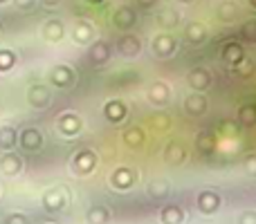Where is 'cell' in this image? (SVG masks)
<instances>
[{
  "label": "cell",
  "mask_w": 256,
  "mask_h": 224,
  "mask_svg": "<svg viewBox=\"0 0 256 224\" xmlns=\"http://www.w3.org/2000/svg\"><path fill=\"white\" fill-rule=\"evenodd\" d=\"M198 209L200 213H204V216H214V213L220 209V195L216 193V191H202V193L198 195Z\"/></svg>",
  "instance_id": "6da1fadb"
},
{
  "label": "cell",
  "mask_w": 256,
  "mask_h": 224,
  "mask_svg": "<svg viewBox=\"0 0 256 224\" xmlns=\"http://www.w3.org/2000/svg\"><path fill=\"white\" fill-rule=\"evenodd\" d=\"M72 166H74L76 173H81V175H88V173H92V168L97 166V157H94L92 150H81V153L74 155V162H72Z\"/></svg>",
  "instance_id": "7a4b0ae2"
},
{
  "label": "cell",
  "mask_w": 256,
  "mask_h": 224,
  "mask_svg": "<svg viewBox=\"0 0 256 224\" xmlns=\"http://www.w3.org/2000/svg\"><path fill=\"white\" fill-rule=\"evenodd\" d=\"M189 85L196 92H202V90H207L212 85V74L207 70H202V67H196V70L189 72Z\"/></svg>",
  "instance_id": "3957f363"
},
{
  "label": "cell",
  "mask_w": 256,
  "mask_h": 224,
  "mask_svg": "<svg viewBox=\"0 0 256 224\" xmlns=\"http://www.w3.org/2000/svg\"><path fill=\"white\" fill-rule=\"evenodd\" d=\"M137 180V175L130 171V168H117L115 173H112V177H110V184L115 186V189H130L132 186V182Z\"/></svg>",
  "instance_id": "277c9868"
},
{
  "label": "cell",
  "mask_w": 256,
  "mask_h": 224,
  "mask_svg": "<svg viewBox=\"0 0 256 224\" xmlns=\"http://www.w3.org/2000/svg\"><path fill=\"white\" fill-rule=\"evenodd\" d=\"M117 49H120L124 56H137V54H140V49H142V43H140V38H137V36L126 34V36H122V38H120Z\"/></svg>",
  "instance_id": "5b68a950"
},
{
  "label": "cell",
  "mask_w": 256,
  "mask_h": 224,
  "mask_svg": "<svg viewBox=\"0 0 256 224\" xmlns=\"http://www.w3.org/2000/svg\"><path fill=\"white\" fill-rule=\"evenodd\" d=\"M184 110L189 112L191 117H200V114L207 110V99H204L200 92L191 94V97L184 99Z\"/></svg>",
  "instance_id": "8992f818"
},
{
  "label": "cell",
  "mask_w": 256,
  "mask_h": 224,
  "mask_svg": "<svg viewBox=\"0 0 256 224\" xmlns=\"http://www.w3.org/2000/svg\"><path fill=\"white\" fill-rule=\"evenodd\" d=\"M153 52L158 54V56H168V54L176 52V40L168 34H160L158 38L153 40Z\"/></svg>",
  "instance_id": "52a82bcc"
},
{
  "label": "cell",
  "mask_w": 256,
  "mask_h": 224,
  "mask_svg": "<svg viewBox=\"0 0 256 224\" xmlns=\"http://www.w3.org/2000/svg\"><path fill=\"white\" fill-rule=\"evenodd\" d=\"M160 218H162V224H182L184 222V211L178 204H166L160 213Z\"/></svg>",
  "instance_id": "ba28073f"
},
{
  "label": "cell",
  "mask_w": 256,
  "mask_h": 224,
  "mask_svg": "<svg viewBox=\"0 0 256 224\" xmlns=\"http://www.w3.org/2000/svg\"><path fill=\"white\" fill-rule=\"evenodd\" d=\"M104 114H106L108 121L112 123H120L126 119V106L122 101H108L106 108H104Z\"/></svg>",
  "instance_id": "9c48e42d"
},
{
  "label": "cell",
  "mask_w": 256,
  "mask_h": 224,
  "mask_svg": "<svg viewBox=\"0 0 256 224\" xmlns=\"http://www.w3.org/2000/svg\"><path fill=\"white\" fill-rule=\"evenodd\" d=\"M72 81H74V74H72V70L68 65H56L52 70V83L58 85V88H66Z\"/></svg>",
  "instance_id": "30bf717a"
},
{
  "label": "cell",
  "mask_w": 256,
  "mask_h": 224,
  "mask_svg": "<svg viewBox=\"0 0 256 224\" xmlns=\"http://www.w3.org/2000/svg\"><path fill=\"white\" fill-rule=\"evenodd\" d=\"M20 168H22L20 157L14 153H7L2 159H0V171H2L4 175H16V173H20Z\"/></svg>",
  "instance_id": "8fae6325"
},
{
  "label": "cell",
  "mask_w": 256,
  "mask_h": 224,
  "mask_svg": "<svg viewBox=\"0 0 256 224\" xmlns=\"http://www.w3.org/2000/svg\"><path fill=\"white\" fill-rule=\"evenodd\" d=\"M20 144L25 150H36L40 144H43V137H40V132L36 130V128H27V130H22V135H20Z\"/></svg>",
  "instance_id": "7c38bea8"
},
{
  "label": "cell",
  "mask_w": 256,
  "mask_h": 224,
  "mask_svg": "<svg viewBox=\"0 0 256 224\" xmlns=\"http://www.w3.org/2000/svg\"><path fill=\"white\" fill-rule=\"evenodd\" d=\"M30 103L34 108H45L50 103V90L45 85H34L30 90Z\"/></svg>",
  "instance_id": "4fadbf2b"
},
{
  "label": "cell",
  "mask_w": 256,
  "mask_h": 224,
  "mask_svg": "<svg viewBox=\"0 0 256 224\" xmlns=\"http://www.w3.org/2000/svg\"><path fill=\"white\" fill-rule=\"evenodd\" d=\"M43 207L48 209V211H61V209L66 207V195H63L61 191H50L43 198Z\"/></svg>",
  "instance_id": "5bb4252c"
},
{
  "label": "cell",
  "mask_w": 256,
  "mask_h": 224,
  "mask_svg": "<svg viewBox=\"0 0 256 224\" xmlns=\"http://www.w3.org/2000/svg\"><path fill=\"white\" fill-rule=\"evenodd\" d=\"M86 220H88V224H108L110 211L106 207H90L86 213Z\"/></svg>",
  "instance_id": "9a60e30c"
},
{
  "label": "cell",
  "mask_w": 256,
  "mask_h": 224,
  "mask_svg": "<svg viewBox=\"0 0 256 224\" xmlns=\"http://www.w3.org/2000/svg\"><path fill=\"white\" fill-rule=\"evenodd\" d=\"M108 58H110V47H108L106 43H94L92 47H90V61H92L94 65H104Z\"/></svg>",
  "instance_id": "2e32d148"
},
{
  "label": "cell",
  "mask_w": 256,
  "mask_h": 224,
  "mask_svg": "<svg viewBox=\"0 0 256 224\" xmlns=\"http://www.w3.org/2000/svg\"><path fill=\"white\" fill-rule=\"evenodd\" d=\"M164 159H166L168 164H173V166H178V164H182L186 159V150L182 148L180 144H168L166 153H164Z\"/></svg>",
  "instance_id": "e0dca14e"
},
{
  "label": "cell",
  "mask_w": 256,
  "mask_h": 224,
  "mask_svg": "<svg viewBox=\"0 0 256 224\" xmlns=\"http://www.w3.org/2000/svg\"><path fill=\"white\" fill-rule=\"evenodd\" d=\"M135 20H137V16H135V11H132V9H128V7L117 9V13H115V25L117 27L128 29V27L135 25Z\"/></svg>",
  "instance_id": "ac0fdd59"
},
{
  "label": "cell",
  "mask_w": 256,
  "mask_h": 224,
  "mask_svg": "<svg viewBox=\"0 0 256 224\" xmlns=\"http://www.w3.org/2000/svg\"><path fill=\"white\" fill-rule=\"evenodd\" d=\"M168 191H171V186H168L166 180H162V177H158V180H153L148 184V195L153 200H162L168 195Z\"/></svg>",
  "instance_id": "d6986e66"
},
{
  "label": "cell",
  "mask_w": 256,
  "mask_h": 224,
  "mask_svg": "<svg viewBox=\"0 0 256 224\" xmlns=\"http://www.w3.org/2000/svg\"><path fill=\"white\" fill-rule=\"evenodd\" d=\"M222 56H225L227 63L236 65V63H240L245 58V54H243V47H240V45L230 43V45H225V49H222Z\"/></svg>",
  "instance_id": "ffe728a7"
},
{
  "label": "cell",
  "mask_w": 256,
  "mask_h": 224,
  "mask_svg": "<svg viewBox=\"0 0 256 224\" xmlns=\"http://www.w3.org/2000/svg\"><path fill=\"white\" fill-rule=\"evenodd\" d=\"M61 130L66 132V135H76L79 132V128H81V121L74 117V114H66V117H61Z\"/></svg>",
  "instance_id": "44dd1931"
},
{
  "label": "cell",
  "mask_w": 256,
  "mask_h": 224,
  "mask_svg": "<svg viewBox=\"0 0 256 224\" xmlns=\"http://www.w3.org/2000/svg\"><path fill=\"white\" fill-rule=\"evenodd\" d=\"M16 130H14L12 126H4V128H0V148H4V150H9V148H14V144H16Z\"/></svg>",
  "instance_id": "7402d4cb"
},
{
  "label": "cell",
  "mask_w": 256,
  "mask_h": 224,
  "mask_svg": "<svg viewBox=\"0 0 256 224\" xmlns=\"http://www.w3.org/2000/svg\"><path fill=\"white\" fill-rule=\"evenodd\" d=\"M124 141L130 148H135V146H142L144 144V130L142 128H128L124 132Z\"/></svg>",
  "instance_id": "603a6c76"
},
{
  "label": "cell",
  "mask_w": 256,
  "mask_h": 224,
  "mask_svg": "<svg viewBox=\"0 0 256 224\" xmlns=\"http://www.w3.org/2000/svg\"><path fill=\"white\" fill-rule=\"evenodd\" d=\"M148 97L153 103H160V106H162V103H166V99H168V88L164 83H155L153 88H150Z\"/></svg>",
  "instance_id": "cb8c5ba5"
},
{
  "label": "cell",
  "mask_w": 256,
  "mask_h": 224,
  "mask_svg": "<svg viewBox=\"0 0 256 224\" xmlns=\"http://www.w3.org/2000/svg\"><path fill=\"white\" fill-rule=\"evenodd\" d=\"M238 121L243 123V126H254L256 123V106L254 103H248V106H243L238 110Z\"/></svg>",
  "instance_id": "d4e9b609"
},
{
  "label": "cell",
  "mask_w": 256,
  "mask_h": 224,
  "mask_svg": "<svg viewBox=\"0 0 256 224\" xmlns=\"http://www.w3.org/2000/svg\"><path fill=\"white\" fill-rule=\"evenodd\" d=\"M45 38L48 40H58L63 38V25L58 20H50L45 25Z\"/></svg>",
  "instance_id": "484cf974"
},
{
  "label": "cell",
  "mask_w": 256,
  "mask_h": 224,
  "mask_svg": "<svg viewBox=\"0 0 256 224\" xmlns=\"http://www.w3.org/2000/svg\"><path fill=\"white\" fill-rule=\"evenodd\" d=\"M218 16L222 18V20H234L236 16H238V9H236V4L234 2H230V0H227V2H220V7H218Z\"/></svg>",
  "instance_id": "4316f807"
},
{
  "label": "cell",
  "mask_w": 256,
  "mask_h": 224,
  "mask_svg": "<svg viewBox=\"0 0 256 224\" xmlns=\"http://www.w3.org/2000/svg\"><path fill=\"white\" fill-rule=\"evenodd\" d=\"M90 38H92V27L88 22H79L74 27V40L76 43H88Z\"/></svg>",
  "instance_id": "83f0119b"
},
{
  "label": "cell",
  "mask_w": 256,
  "mask_h": 224,
  "mask_svg": "<svg viewBox=\"0 0 256 224\" xmlns=\"http://www.w3.org/2000/svg\"><path fill=\"white\" fill-rule=\"evenodd\" d=\"M186 38H189L191 43H202L204 40V27L198 25V22H191V25L186 27Z\"/></svg>",
  "instance_id": "f1b7e54d"
},
{
  "label": "cell",
  "mask_w": 256,
  "mask_h": 224,
  "mask_svg": "<svg viewBox=\"0 0 256 224\" xmlns=\"http://www.w3.org/2000/svg\"><path fill=\"white\" fill-rule=\"evenodd\" d=\"M236 74L238 76H243V79H250V76L254 74V70H256V65L252 61H250V58H243V61L240 63H236Z\"/></svg>",
  "instance_id": "f546056e"
},
{
  "label": "cell",
  "mask_w": 256,
  "mask_h": 224,
  "mask_svg": "<svg viewBox=\"0 0 256 224\" xmlns=\"http://www.w3.org/2000/svg\"><path fill=\"white\" fill-rule=\"evenodd\" d=\"M198 150L200 153H212L214 150V137L207 132H200L198 135Z\"/></svg>",
  "instance_id": "4dcf8cb0"
},
{
  "label": "cell",
  "mask_w": 256,
  "mask_h": 224,
  "mask_svg": "<svg viewBox=\"0 0 256 224\" xmlns=\"http://www.w3.org/2000/svg\"><path fill=\"white\" fill-rule=\"evenodd\" d=\"M240 34H243V40H248V43H256V20L245 22L243 29H240Z\"/></svg>",
  "instance_id": "1f68e13d"
},
{
  "label": "cell",
  "mask_w": 256,
  "mask_h": 224,
  "mask_svg": "<svg viewBox=\"0 0 256 224\" xmlns=\"http://www.w3.org/2000/svg\"><path fill=\"white\" fill-rule=\"evenodd\" d=\"M178 20H180V16H178L176 11H162L160 13V25L162 27H176Z\"/></svg>",
  "instance_id": "d6a6232c"
},
{
  "label": "cell",
  "mask_w": 256,
  "mask_h": 224,
  "mask_svg": "<svg viewBox=\"0 0 256 224\" xmlns=\"http://www.w3.org/2000/svg\"><path fill=\"white\" fill-rule=\"evenodd\" d=\"M14 65V54L12 52H7V49H2L0 52V70H9V67Z\"/></svg>",
  "instance_id": "836d02e7"
},
{
  "label": "cell",
  "mask_w": 256,
  "mask_h": 224,
  "mask_svg": "<svg viewBox=\"0 0 256 224\" xmlns=\"http://www.w3.org/2000/svg\"><path fill=\"white\" fill-rule=\"evenodd\" d=\"M238 224H256V211H243L238 216Z\"/></svg>",
  "instance_id": "e575fe53"
},
{
  "label": "cell",
  "mask_w": 256,
  "mask_h": 224,
  "mask_svg": "<svg viewBox=\"0 0 256 224\" xmlns=\"http://www.w3.org/2000/svg\"><path fill=\"white\" fill-rule=\"evenodd\" d=\"M4 224H30V220H27L25 216H20V213H12V216L4 220Z\"/></svg>",
  "instance_id": "d590c367"
},
{
  "label": "cell",
  "mask_w": 256,
  "mask_h": 224,
  "mask_svg": "<svg viewBox=\"0 0 256 224\" xmlns=\"http://www.w3.org/2000/svg\"><path fill=\"white\" fill-rule=\"evenodd\" d=\"M153 123H155L158 128H166L168 123H171V119H168L166 114H155V117H153Z\"/></svg>",
  "instance_id": "8d00e7d4"
},
{
  "label": "cell",
  "mask_w": 256,
  "mask_h": 224,
  "mask_svg": "<svg viewBox=\"0 0 256 224\" xmlns=\"http://www.w3.org/2000/svg\"><path fill=\"white\" fill-rule=\"evenodd\" d=\"M248 173H256V157L248 159Z\"/></svg>",
  "instance_id": "74e56055"
},
{
  "label": "cell",
  "mask_w": 256,
  "mask_h": 224,
  "mask_svg": "<svg viewBox=\"0 0 256 224\" xmlns=\"http://www.w3.org/2000/svg\"><path fill=\"white\" fill-rule=\"evenodd\" d=\"M18 2V7L20 9H27V7H32V2H34V0H16Z\"/></svg>",
  "instance_id": "f35d334b"
},
{
  "label": "cell",
  "mask_w": 256,
  "mask_h": 224,
  "mask_svg": "<svg viewBox=\"0 0 256 224\" xmlns=\"http://www.w3.org/2000/svg\"><path fill=\"white\" fill-rule=\"evenodd\" d=\"M137 2H140L142 7H150V4H155L158 0H137Z\"/></svg>",
  "instance_id": "ab89813d"
},
{
  "label": "cell",
  "mask_w": 256,
  "mask_h": 224,
  "mask_svg": "<svg viewBox=\"0 0 256 224\" xmlns=\"http://www.w3.org/2000/svg\"><path fill=\"white\" fill-rule=\"evenodd\" d=\"M43 2H45V4H56L58 0H43Z\"/></svg>",
  "instance_id": "60d3db41"
},
{
  "label": "cell",
  "mask_w": 256,
  "mask_h": 224,
  "mask_svg": "<svg viewBox=\"0 0 256 224\" xmlns=\"http://www.w3.org/2000/svg\"><path fill=\"white\" fill-rule=\"evenodd\" d=\"M250 2H252V7H256V0H250Z\"/></svg>",
  "instance_id": "b9f144b4"
},
{
  "label": "cell",
  "mask_w": 256,
  "mask_h": 224,
  "mask_svg": "<svg viewBox=\"0 0 256 224\" xmlns=\"http://www.w3.org/2000/svg\"><path fill=\"white\" fill-rule=\"evenodd\" d=\"M182 2H191V0H182Z\"/></svg>",
  "instance_id": "7bdbcfd3"
},
{
  "label": "cell",
  "mask_w": 256,
  "mask_h": 224,
  "mask_svg": "<svg viewBox=\"0 0 256 224\" xmlns=\"http://www.w3.org/2000/svg\"><path fill=\"white\" fill-rule=\"evenodd\" d=\"M90 2H99V0H90Z\"/></svg>",
  "instance_id": "ee69618b"
},
{
  "label": "cell",
  "mask_w": 256,
  "mask_h": 224,
  "mask_svg": "<svg viewBox=\"0 0 256 224\" xmlns=\"http://www.w3.org/2000/svg\"><path fill=\"white\" fill-rule=\"evenodd\" d=\"M0 2H4V0H0Z\"/></svg>",
  "instance_id": "f6af8a7d"
}]
</instances>
